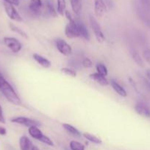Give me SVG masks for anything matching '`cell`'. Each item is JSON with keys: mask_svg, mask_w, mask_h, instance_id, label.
<instances>
[{"mask_svg": "<svg viewBox=\"0 0 150 150\" xmlns=\"http://www.w3.org/2000/svg\"><path fill=\"white\" fill-rule=\"evenodd\" d=\"M0 122L4 124L5 123V119H4V114H3L2 108H1V105H0Z\"/></svg>", "mask_w": 150, "mask_h": 150, "instance_id": "4dcf8cb0", "label": "cell"}, {"mask_svg": "<svg viewBox=\"0 0 150 150\" xmlns=\"http://www.w3.org/2000/svg\"><path fill=\"white\" fill-rule=\"evenodd\" d=\"M10 29H11V31H13V32L19 34L20 36H21L22 38H25V39H28L27 34H26L23 29L19 28V26H16V25L13 24V23H10Z\"/></svg>", "mask_w": 150, "mask_h": 150, "instance_id": "7402d4cb", "label": "cell"}, {"mask_svg": "<svg viewBox=\"0 0 150 150\" xmlns=\"http://www.w3.org/2000/svg\"><path fill=\"white\" fill-rule=\"evenodd\" d=\"M82 136H83L85 139H87L88 142L95 144H101L102 143V141L101 140V139L98 138L97 136H94V135L91 134V133L85 132V133H82Z\"/></svg>", "mask_w": 150, "mask_h": 150, "instance_id": "44dd1931", "label": "cell"}, {"mask_svg": "<svg viewBox=\"0 0 150 150\" xmlns=\"http://www.w3.org/2000/svg\"><path fill=\"white\" fill-rule=\"evenodd\" d=\"M90 23H91V28H92L94 36H95L97 42H99V43H103L105 41V36H104V33L101 30L99 23L97 22L95 18L93 17L92 16H90Z\"/></svg>", "mask_w": 150, "mask_h": 150, "instance_id": "3957f363", "label": "cell"}, {"mask_svg": "<svg viewBox=\"0 0 150 150\" xmlns=\"http://www.w3.org/2000/svg\"><path fill=\"white\" fill-rule=\"evenodd\" d=\"M4 2L13 4V6H18L19 4V0H4Z\"/></svg>", "mask_w": 150, "mask_h": 150, "instance_id": "f1b7e54d", "label": "cell"}, {"mask_svg": "<svg viewBox=\"0 0 150 150\" xmlns=\"http://www.w3.org/2000/svg\"><path fill=\"white\" fill-rule=\"evenodd\" d=\"M19 146L21 150H32V144L30 139L26 136H22L19 139Z\"/></svg>", "mask_w": 150, "mask_h": 150, "instance_id": "e0dca14e", "label": "cell"}, {"mask_svg": "<svg viewBox=\"0 0 150 150\" xmlns=\"http://www.w3.org/2000/svg\"><path fill=\"white\" fill-rule=\"evenodd\" d=\"M0 90H1L2 95L4 96V98L10 103L15 105H21L22 102L20 98L16 92L15 89H13V86H11V84L5 79L3 81Z\"/></svg>", "mask_w": 150, "mask_h": 150, "instance_id": "6da1fadb", "label": "cell"}, {"mask_svg": "<svg viewBox=\"0 0 150 150\" xmlns=\"http://www.w3.org/2000/svg\"><path fill=\"white\" fill-rule=\"evenodd\" d=\"M41 0H30L29 4V10L32 16H38L41 15V9L42 7Z\"/></svg>", "mask_w": 150, "mask_h": 150, "instance_id": "8fae6325", "label": "cell"}, {"mask_svg": "<svg viewBox=\"0 0 150 150\" xmlns=\"http://www.w3.org/2000/svg\"><path fill=\"white\" fill-rule=\"evenodd\" d=\"M32 58L34 59V60H35L39 65H41V67H44V68L47 69L51 67V62H50L48 59L44 57V56L40 55V54L35 53V54H33V55H32Z\"/></svg>", "mask_w": 150, "mask_h": 150, "instance_id": "7c38bea8", "label": "cell"}, {"mask_svg": "<svg viewBox=\"0 0 150 150\" xmlns=\"http://www.w3.org/2000/svg\"><path fill=\"white\" fill-rule=\"evenodd\" d=\"M28 133H29V136L34 139L39 141V142H42V143L45 144L49 145V146H54V142L46 135H44L42 133L41 130L38 128V127L36 126H33V127H30L28 128Z\"/></svg>", "mask_w": 150, "mask_h": 150, "instance_id": "7a4b0ae2", "label": "cell"}, {"mask_svg": "<svg viewBox=\"0 0 150 150\" xmlns=\"http://www.w3.org/2000/svg\"><path fill=\"white\" fill-rule=\"evenodd\" d=\"M130 54L131 56H132V59L134 60L135 63L139 66L140 67H144V59L141 57V56L140 55V54L138 53V51H137L136 49L133 48L130 51Z\"/></svg>", "mask_w": 150, "mask_h": 150, "instance_id": "ac0fdd59", "label": "cell"}, {"mask_svg": "<svg viewBox=\"0 0 150 150\" xmlns=\"http://www.w3.org/2000/svg\"><path fill=\"white\" fill-rule=\"evenodd\" d=\"M57 13L60 16H63L65 15V12L66 10V0H57Z\"/></svg>", "mask_w": 150, "mask_h": 150, "instance_id": "603a6c76", "label": "cell"}, {"mask_svg": "<svg viewBox=\"0 0 150 150\" xmlns=\"http://www.w3.org/2000/svg\"><path fill=\"white\" fill-rule=\"evenodd\" d=\"M107 12V5L104 0H94V13L96 17L101 18Z\"/></svg>", "mask_w": 150, "mask_h": 150, "instance_id": "9c48e42d", "label": "cell"}, {"mask_svg": "<svg viewBox=\"0 0 150 150\" xmlns=\"http://www.w3.org/2000/svg\"><path fill=\"white\" fill-rule=\"evenodd\" d=\"M141 1V3L143 4V5L147 9H149L150 10V0H140Z\"/></svg>", "mask_w": 150, "mask_h": 150, "instance_id": "f546056e", "label": "cell"}, {"mask_svg": "<svg viewBox=\"0 0 150 150\" xmlns=\"http://www.w3.org/2000/svg\"><path fill=\"white\" fill-rule=\"evenodd\" d=\"M146 76L147 78V80H149L150 81V69H147L146 70Z\"/></svg>", "mask_w": 150, "mask_h": 150, "instance_id": "836d02e7", "label": "cell"}, {"mask_svg": "<svg viewBox=\"0 0 150 150\" xmlns=\"http://www.w3.org/2000/svg\"><path fill=\"white\" fill-rule=\"evenodd\" d=\"M69 146L71 150H85V146L76 141H71L69 144Z\"/></svg>", "mask_w": 150, "mask_h": 150, "instance_id": "d4e9b609", "label": "cell"}, {"mask_svg": "<svg viewBox=\"0 0 150 150\" xmlns=\"http://www.w3.org/2000/svg\"><path fill=\"white\" fill-rule=\"evenodd\" d=\"M55 45L57 51L63 56L69 57L72 54V48L67 42L61 38H57L55 40Z\"/></svg>", "mask_w": 150, "mask_h": 150, "instance_id": "52a82bcc", "label": "cell"}, {"mask_svg": "<svg viewBox=\"0 0 150 150\" xmlns=\"http://www.w3.org/2000/svg\"><path fill=\"white\" fill-rule=\"evenodd\" d=\"M32 150H40V149H38V148L37 147V146H32Z\"/></svg>", "mask_w": 150, "mask_h": 150, "instance_id": "8d00e7d4", "label": "cell"}, {"mask_svg": "<svg viewBox=\"0 0 150 150\" xmlns=\"http://www.w3.org/2000/svg\"><path fill=\"white\" fill-rule=\"evenodd\" d=\"M76 25H77V29L78 31H79V33L80 37H82V38H84L86 40H90V34L89 32H88V29L85 26V25L82 23V21L79 20H76Z\"/></svg>", "mask_w": 150, "mask_h": 150, "instance_id": "9a60e30c", "label": "cell"}, {"mask_svg": "<svg viewBox=\"0 0 150 150\" xmlns=\"http://www.w3.org/2000/svg\"><path fill=\"white\" fill-rule=\"evenodd\" d=\"M96 73L101 76H105V77L108 74V70H107V67L102 63H97L96 65Z\"/></svg>", "mask_w": 150, "mask_h": 150, "instance_id": "cb8c5ba5", "label": "cell"}, {"mask_svg": "<svg viewBox=\"0 0 150 150\" xmlns=\"http://www.w3.org/2000/svg\"><path fill=\"white\" fill-rule=\"evenodd\" d=\"M7 134V130L4 127L0 126V135L1 136H5Z\"/></svg>", "mask_w": 150, "mask_h": 150, "instance_id": "1f68e13d", "label": "cell"}, {"mask_svg": "<svg viewBox=\"0 0 150 150\" xmlns=\"http://www.w3.org/2000/svg\"><path fill=\"white\" fill-rule=\"evenodd\" d=\"M4 43L10 51L14 54L20 52L22 49V44L20 41L15 38L11 37H5L3 39Z\"/></svg>", "mask_w": 150, "mask_h": 150, "instance_id": "277c9868", "label": "cell"}, {"mask_svg": "<svg viewBox=\"0 0 150 150\" xmlns=\"http://www.w3.org/2000/svg\"><path fill=\"white\" fill-rule=\"evenodd\" d=\"M60 71L63 73V74L66 75L68 76H70V77L75 78L76 76V72L75 70H72V69L69 68V67H63V68L60 70Z\"/></svg>", "mask_w": 150, "mask_h": 150, "instance_id": "484cf974", "label": "cell"}, {"mask_svg": "<svg viewBox=\"0 0 150 150\" xmlns=\"http://www.w3.org/2000/svg\"><path fill=\"white\" fill-rule=\"evenodd\" d=\"M142 18H144V20L145 21V22H146V24H147V26H148L150 28V19L147 18L146 17V16H144V15H142Z\"/></svg>", "mask_w": 150, "mask_h": 150, "instance_id": "d6a6232c", "label": "cell"}, {"mask_svg": "<svg viewBox=\"0 0 150 150\" xmlns=\"http://www.w3.org/2000/svg\"><path fill=\"white\" fill-rule=\"evenodd\" d=\"M110 84L111 85L113 90H114L118 95H120L121 97H122V98H126V97L127 96V92L125 90L124 88L122 86H121L116 80H114V79H110Z\"/></svg>", "mask_w": 150, "mask_h": 150, "instance_id": "5bb4252c", "label": "cell"}, {"mask_svg": "<svg viewBox=\"0 0 150 150\" xmlns=\"http://www.w3.org/2000/svg\"><path fill=\"white\" fill-rule=\"evenodd\" d=\"M89 78L92 79L93 81H94L96 83H97L98 84L101 85L102 86H107L110 84V82L108 81L107 78L105 76L99 74L98 73H91V74H90Z\"/></svg>", "mask_w": 150, "mask_h": 150, "instance_id": "4fadbf2b", "label": "cell"}, {"mask_svg": "<svg viewBox=\"0 0 150 150\" xmlns=\"http://www.w3.org/2000/svg\"><path fill=\"white\" fill-rule=\"evenodd\" d=\"M143 58L146 62L147 63L150 64V48H146L143 51Z\"/></svg>", "mask_w": 150, "mask_h": 150, "instance_id": "83f0119b", "label": "cell"}, {"mask_svg": "<svg viewBox=\"0 0 150 150\" xmlns=\"http://www.w3.org/2000/svg\"><path fill=\"white\" fill-rule=\"evenodd\" d=\"M134 109L138 115L145 118H150V108L145 104L141 103H136L134 107Z\"/></svg>", "mask_w": 150, "mask_h": 150, "instance_id": "30bf717a", "label": "cell"}, {"mask_svg": "<svg viewBox=\"0 0 150 150\" xmlns=\"http://www.w3.org/2000/svg\"><path fill=\"white\" fill-rule=\"evenodd\" d=\"M65 35L69 39H74L80 37L77 29L76 19L74 18L71 21H69L65 28Z\"/></svg>", "mask_w": 150, "mask_h": 150, "instance_id": "5b68a950", "label": "cell"}, {"mask_svg": "<svg viewBox=\"0 0 150 150\" xmlns=\"http://www.w3.org/2000/svg\"><path fill=\"white\" fill-rule=\"evenodd\" d=\"M82 65L85 68H91L93 66V62L91 61V59L85 57L82 59Z\"/></svg>", "mask_w": 150, "mask_h": 150, "instance_id": "4316f807", "label": "cell"}, {"mask_svg": "<svg viewBox=\"0 0 150 150\" xmlns=\"http://www.w3.org/2000/svg\"><path fill=\"white\" fill-rule=\"evenodd\" d=\"M4 78L3 77L2 75L0 73V88H1V84H2V82H3V81H4Z\"/></svg>", "mask_w": 150, "mask_h": 150, "instance_id": "e575fe53", "label": "cell"}, {"mask_svg": "<svg viewBox=\"0 0 150 150\" xmlns=\"http://www.w3.org/2000/svg\"><path fill=\"white\" fill-rule=\"evenodd\" d=\"M145 83L146 84L147 87L149 88V89H150V81L149 80H145Z\"/></svg>", "mask_w": 150, "mask_h": 150, "instance_id": "d590c367", "label": "cell"}, {"mask_svg": "<svg viewBox=\"0 0 150 150\" xmlns=\"http://www.w3.org/2000/svg\"><path fill=\"white\" fill-rule=\"evenodd\" d=\"M4 7L6 14L7 15V16H8L11 20L16 22H21L22 21H23V18H22V17L21 16V15L19 14V13L17 11V10L15 8V7L13 4L4 2Z\"/></svg>", "mask_w": 150, "mask_h": 150, "instance_id": "ba28073f", "label": "cell"}, {"mask_svg": "<svg viewBox=\"0 0 150 150\" xmlns=\"http://www.w3.org/2000/svg\"><path fill=\"white\" fill-rule=\"evenodd\" d=\"M63 127L69 134L74 136V137L80 138L82 136V134L79 132V130H77L76 127H74L71 125H69L68 123H64V124H63Z\"/></svg>", "mask_w": 150, "mask_h": 150, "instance_id": "2e32d148", "label": "cell"}, {"mask_svg": "<svg viewBox=\"0 0 150 150\" xmlns=\"http://www.w3.org/2000/svg\"><path fill=\"white\" fill-rule=\"evenodd\" d=\"M70 3L74 14L79 16L82 10V0H70Z\"/></svg>", "mask_w": 150, "mask_h": 150, "instance_id": "d6986e66", "label": "cell"}, {"mask_svg": "<svg viewBox=\"0 0 150 150\" xmlns=\"http://www.w3.org/2000/svg\"><path fill=\"white\" fill-rule=\"evenodd\" d=\"M11 122L15 123V124L25 126V127H27L28 128L30 127H33V126H38L41 125V123L39 122L36 121L35 120H32V119L28 118L26 117H13L10 120Z\"/></svg>", "mask_w": 150, "mask_h": 150, "instance_id": "8992f818", "label": "cell"}, {"mask_svg": "<svg viewBox=\"0 0 150 150\" xmlns=\"http://www.w3.org/2000/svg\"><path fill=\"white\" fill-rule=\"evenodd\" d=\"M45 8L47 13L51 17H56L57 16V11L54 9V5L51 0H46L45 1Z\"/></svg>", "mask_w": 150, "mask_h": 150, "instance_id": "ffe728a7", "label": "cell"}]
</instances>
